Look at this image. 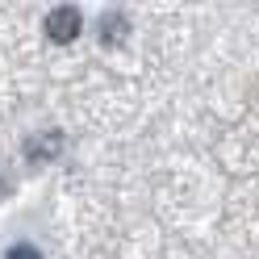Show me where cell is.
<instances>
[{
    "instance_id": "6da1fadb",
    "label": "cell",
    "mask_w": 259,
    "mask_h": 259,
    "mask_svg": "<svg viewBox=\"0 0 259 259\" xmlns=\"http://www.w3.org/2000/svg\"><path fill=\"white\" fill-rule=\"evenodd\" d=\"M79 25H84V17H79V9L75 5H59L46 13V38L51 42H75L79 38Z\"/></svg>"
},
{
    "instance_id": "3957f363",
    "label": "cell",
    "mask_w": 259,
    "mask_h": 259,
    "mask_svg": "<svg viewBox=\"0 0 259 259\" xmlns=\"http://www.w3.org/2000/svg\"><path fill=\"white\" fill-rule=\"evenodd\" d=\"M9 259H42L38 247H29V242H17V247H9Z\"/></svg>"
},
{
    "instance_id": "7a4b0ae2",
    "label": "cell",
    "mask_w": 259,
    "mask_h": 259,
    "mask_svg": "<svg viewBox=\"0 0 259 259\" xmlns=\"http://www.w3.org/2000/svg\"><path fill=\"white\" fill-rule=\"evenodd\" d=\"M125 34H130L125 13H105V17H101V42H105V46H121Z\"/></svg>"
}]
</instances>
